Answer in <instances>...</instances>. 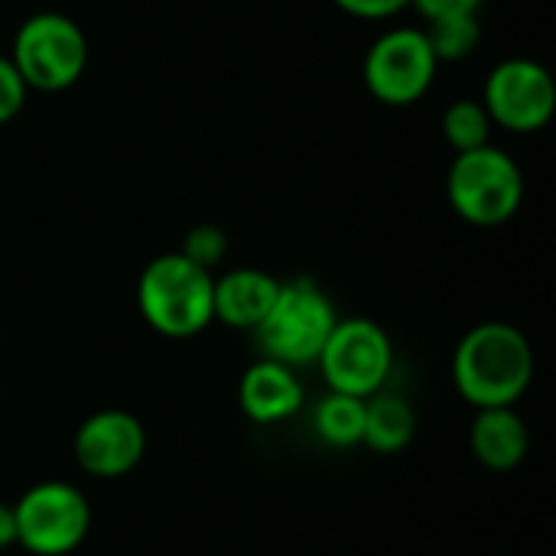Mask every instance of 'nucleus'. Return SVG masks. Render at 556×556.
Returning a JSON list of instances; mask_svg holds the SVG:
<instances>
[{"instance_id": "obj_1", "label": "nucleus", "mask_w": 556, "mask_h": 556, "mask_svg": "<svg viewBox=\"0 0 556 556\" xmlns=\"http://www.w3.org/2000/svg\"><path fill=\"white\" fill-rule=\"evenodd\" d=\"M531 339L502 319L472 326L453 352V384L472 410L515 407L534 384Z\"/></svg>"}, {"instance_id": "obj_2", "label": "nucleus", "mask_w": 556, "mask_h": 556, "mask_svg": "<svg viewBox=\"0 0 556 556\" xmlns=\"http://www.w3.org/2000/svg\"><path fill=\"white\" fill-rule=\"evenodd\" d=\"M215 274L179 251L156 254L137 277V309L163 339H192L215 323Z\"/></svg>"}, {"instance_id": "obj_3", "label": "nucleus", "mask_w": 556, "mask_h": 556, "mask_svg": "<svg viewBox=\"0 0 556 556\" xmlns=\"http://www.w3.org/2000/svg\"><path fill=\"white\" fill-rule=\"evenodd\" d=\"M336 323L339 309L332 296L313 277H293L280 280L277 300L264 323L254 329V339L264 358L283 362L300 371L316 365Z\"/></svg>"}, {"instance_id": "obj_4", "label": "nucleus", "mask_w": 556, "mask_h": 556, "mask_svg": "<svg viewBox=\"0 0 556 556\" xmlns=\"http://www.w3.org/2000/svg\"><path fill=\"white\" fill-rule=\"evenodd\" d=\"M446 199L463 222L498 228L511 222L525 202V173L508 150L485 143L453 156L446 169Z\"/></svg>"}, {"instance_id": "obj_5", "label": "nucleus", "mask_w": 556, "mask_h": 556, "mask_svg": "<svg viewBox=\"0 0 556 556\" xmlns=\"http://www.w3.org/2000/svg\"><path fill=\"white\" fill-rule=\"evenodd\" d=\"M10 62L29 91H65L88 68V36L85 29L59 10L29 13L10 46Z\"/></svg>"}, {"instance_id": "obj_6", "label": "nucleus", "mask_w": 556, "mask_h": 556, "mask_svg": "<svg viewBox=\"0 0 556 556\" xmlns=\"http://www.w3.org/2000/svg\"><path fill=\"white\" fill-rule=\"evenodd\" d=\"M16 544L33 556L75 554L91 534V502L88 495L59 479L29 485L16 502Z\"/></svg>"}, {"instance_id": "obj_7", "label": "nucleus", "mask_w": 556, "mask_h": 556, "mask_svg": "<svg viewBox=\"0 0 556 556\" xmlns=\"http://www.w3.org/2000/svg\"><path fill=\"white\" fill-rule=\"evenodd\" d=\"M316 368L323 371L329 391L371 397L388 388L394 371V342L388 329L368 316H339L316 358Z\"/></svg>"}, {"instance_id": "obj_8", "label": "nucleus", "mask_w": 556, "mask_h": 556, "mask_svg": "<svg viewBox=\"0 0 556 556\" xmlns=\"http://www.w3.org/2000/svg\"><path fill=\"white\" fill-rule=\"evenodd\" d=\"M440 62L420 26H391L368 46L362 81L368 94L388 108L417 104L437 81Z\"/></svg>"}, {"instance_id": "obj_9", "label": "nucleus", "mask_w": 556, "mask_h": 556, "mask_svg": "<svg viewBox=\"0 0 556 556\" xmlns=\"http://www.w3.org/2000/svg\"><path fill=\"white\" fill-rule=\"evenodd\" d=\"M495 127L508 134H538L556 114V81L551 68L528 55L502 59L479 98Z\"/></svg>"}, {"instance_id": "obj_10", "label": "nucleus", "mask_w": 556, "mask_h": 556, "mask_svg": "<svg viewBox=\"0 0 556 556\" xmlns=\"http://www.w3.org/2000/svg\"><path fill=\"white\" fill-rule=\"evenodd\" d=\"M75 466L98 482L130 476L147 456V427L137 414L104 407L88 414L72 437Z\"/></svg>"}, {"instance_id": "obj_11", "label": "nucleus", "mask_w": 556, "mask_h": 556, "mask_svg": "<svg viewBox=\"0 0 556 556\" xmlns=\"http://www.w3.org/2000/svg\"><path fill=\"white\" fill-rule=\"evenodd\" d=\"M238 407L251 424L277 427L293 420L306 407V388L296 368L261 355L244 368L238 381Z\"/></svg>"}, {"instance_id": "obj_12", "label": "nucleus", "mask_w": 556, "mask_h": 556, "mask_svg": "<svg viewBox=\"0 0 556 556\" xmlns=\"http://www.w3.org/2000/svg\"><path fill=\"white\" fill-rule=\"evenodd\" d=\"M280 280L261 267H231L215 277L212 313L215 323L235 332H254L277 300Z\"/></svg>"}, {"instance_id": "obj_13", "label": "nucleus", "mask_w": 556, "mask_h": 556, "mask_svg": "<svg viewBox=\"0 0 556 556\" xmlns=\"http://www.w3.org/2000/svg\"><path fill=\"white\" fill-rule=\"evenodd\" d=\"M469 453L492 472H511L531 453V430L515 407L476 410L469 424Z\"/></svg>"}, {"instance_id": "obj_14", "label": "nucleus", "mask_w": 556, "mask_h": 556, "mask_svg": "<svg viewBox=\"0 0 556 556\" xmlns=\"http://www.w3.org/2000/svg\"><path fill=\"white\" fill-rule=\"evenodd\" d=\"M414 433H417V414H414L407 397L391 394V391H378L365 401L362 446H368L381 456H394V453L410 446Z\"/></svg>"}, {"instance_id": "obj_15", "label": "nucleus", "mask_w": 556, "mask_h": 556, "mask_svg": "<svg viewBox=\"0 0 556 556\" xmlns=\"http://www.w3.org/2000/svg\"><path fill=\"white\" fill-rule=\"evenodd\" d=\"M365 401L368 397H352V394H339V391H329L326 397H319L316 407H313V433H316V440L332 446V450L362 446Z\"/></svg>"}, {"instance_id": "obj_16", "label": "nucleus", "mask_w": 556, "mask_h": 556, "mask_svg": "<svg viewBox=\"0 0 556 556\" xmlns=\"http://www.w3.org/2000/svg\"><path fill=\"white\" fill-rule=\"evenodd\" d=\"M440 130H443V140L453 147V153H466V150L492 143L495 124L479 98H456L446 104L440 117Z\"/></svg>"}, {"instance_id": "obj_17", "label": "nucleus", "mask_w": 556, "mask_h": 556, "mask_svg": "<svg viewBox=\"0 0 556 556\" xmlns=\"http://www.w3.org/2000/svg\"><path fill=\"white\" fill-rule=\"evenodd\" d=\"M424 33H427V42H430L440 65L443 62H463L482 42V20H479V13L443 16V20H430L424 26Z\"/></svg>"}, {"instance_id": "obj_18", "label": "nucleus", "mask_w": 556, "mask_h": 556, "mask_svg": "<svg viewBox=\"0 0 556 556\" xmlns=\"http://www.w3.org/2000/svg\"><path fill=\"white\" fill-rule=\"evenodd\" d=\"M179 254H186L192 264H199V267H205V270H212L215 274V267L225 261V254H228V235H225V228H218V225H192L189 231H186V238H182V248H179Z\"/></svg>"}, {"instance_id": "obj_19", "label": "nucleus", "mask_w": 556, "mask_h": 556, "mask_svg": "<svg viewBox=\"0 0 556 556\" xmlns=\"http://www.w3.org/2000/svg\"><path fill=\"white\" fill-rule=\"evenodd\" d=\"M26 94H29V88L23 85V78L13 68L10 55H0V127L10 124L23 111Z\"/></svg>"}, {"instance_id": "obj_20", "label": "nucleus", "mask_w": 556, "mask_h": 556, "mask_svg": "<svg viewBox=\"0 0 556 556\" xmlns=\"http://www.w3.org/2000/svg\"><path fill=\"white\" fill-rule=\"evenodd\" d=\"M332 3L355 20H375V23L391 20L410 7V0H332Z\"/></svg>"}, {"instance_id": "obj_21", "label": "nucleus", "mask_w": 556, "mask_h": 556, "mask_svg": "<svg viewBox=\"0 0 556 556\" xmlns=\"http://www.w3.org/2000/svg\"><path fill=\"white\" fill-rule=\"evenodd\" d=\"M482 3H485V0H410V7L424 16V23L443 20V16L482 13Z\"/></svg>"}, {"instance_id": "obj_22", "label": "nucleus", "mask_w": 556, "mask_h": 556, "mask_svg": "<svg viewBox=\"0 0 556 556\" xmlns=\"http://www.w3.org/2000/svg\"><path fill=\"white\" fill-rule=\"evenodd\" d=\"M13 544H16V515H13V505L0 502V551Z\"/></svg>"}]
</instances>
